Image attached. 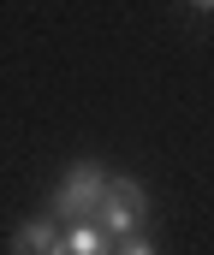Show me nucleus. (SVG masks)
Segmentation results:
<instances>
[{
    "label": "nucleus",
    "mask_w": 214,
    "mask_h": 255,
    "mask_svg": "<svg viewBox=\"0 0 214 255\" xmlns=\"http://www.w3.org/2000/svg\"><path fill=\"white\" fill-rule=\"evenodd\" d=\"M12 255H60V226H54L48 214L24 220V226L12 232Z\"/></svg>",
    "instance_id": "nucleus-3"
},
{
    "label": "nucleus",
    "mask_w": 214,
    "mask_h": 255,
    "mask_svg": "<svg viewBox=\"0 0 214 255\" xmlns=\"http://www.w3.org/2000/svg\"><path fill=\"white\" fill-rule=\"evenodd\" d=\"M89 226H95L107 244L137 238L143 226H149V190H143L137 178H125V172H107V190H101V208H95Z\"/></svg>",
    "instance_id": "nucleus-2"
},
{
    "label": "nucleus",
    "mask_w": 214,
    "mask_h": 255,
    "mask_svg": "<svg viewBox=\"0 0 214 255\" xmlns=\"http://www.w3.org/2000/svg\"><path fill=\"white\" fill-rule=\"evenodd\" d=\"M113 255H161V250H155V238H143V232H137V238L113 244Z\"/></svg>",
    "instance_id": "nucleus-5"
},
{
    "label": "nucleus",
    "mask_w": 214,
    "mask_h": 255,
    "mask_svg": "<svg viewBox=\"0 0 214 255\" xmlns=\"http://www.w3.org/2000/svg\"><path fill=\"white\" fill-rule=\"evenodd\" d=\"M113 244L95 232V226H66L60 232V255H107Z\"/></svg>",
    "instance_id": "nucleus-4"
},
{
    "label": "nucleus",
    "mask_w": 214,
    "mask_h": 255,
    "mask_svg": "<svg viewBox=\"0 0 214 255\" xmlns=\"http://www.w3.org/2000/svg\"><path fill=\"white\" fill-rule=\"evenodd\" d=\"M101 190H107V166L101 160H71L60 172V184L48 196V220L66 232V226H89L95 208H101Z\"/></svg>",
    "instance_id": "nucleus-1"
}]
</instances>
